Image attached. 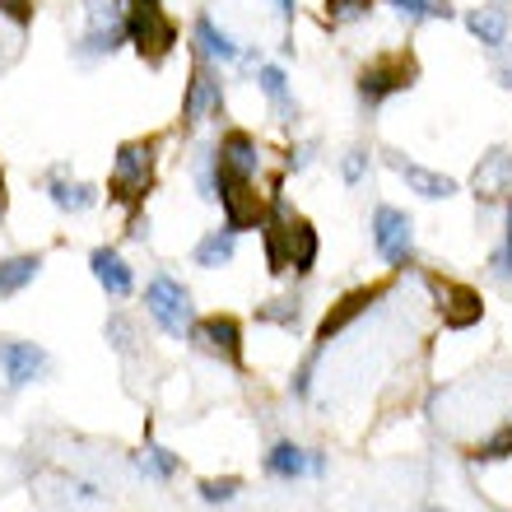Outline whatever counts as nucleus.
<instances>
[{
	"mask_svg": "<svg viewBox=\"0 0 512 512\" xmlns=\"http://www.w3.org/2000/svg\"><path fill=\"white\" fill-rule=\"evenodd\" d=\"M424 284H429V294L438 298V317H443L447 331H471L480 317H485V298H480V289H471V284L461 280H443V275H424Z\"/></svg>",
	"mask_w": 512,
	"mask_h": 512,
	"instance_id": "0eeeda50",
	"label": "nucleus"
},
{
	"mask_svg": "<svg viewBox=\"0 0 512 512\" xmlns=\"http://www.w3.org/2000/svg\"><path fill=\"white\" fill-rule=\"evenodd\" d=\"M126 38L140 52V61L163 66L177 47V24L173 14L163 10V0H131L126 5Z\"/></svg>",
	"mask_w": 512,
	"mask_h": 512,
	"instance_id": "7ed1b4c3",
	"label": "nucleus"
},
{
	"mask_svg": "<svg viewBox=\"0 0 512 512\" xmlns=\"http://www.w3.org/2000/svg\"><path fill=\"white\" fill-rule=\"evenodd\" d=\"M0 205H5V173H0Z\"/></svg>",
	"mask_w": 512,
	"mask_h": 512,
	"instance_id": "e433bc0d",
	"label": "nucleus"
},
{
	"mask_svg": "<svg viewBox=\"0 0 512 512\" xmlns=\"http://www.w3.org/2000/svg\"><path fill=\"white\" fill-rule=\"evenodd\" d=\"M261 247H266L270 275H289V270H294V275H312L317 252H322L317 229L284 205L280 177L270 182V215H266V224H261Z\"/></svg>",
	"mask_w": 512,
	"mask_h": 512,
	"instance_id": "f257e3e1",
	"label": "nucleus"
},
{
	"mask_svg": "<svg viewBox=\"0 0 512 512\" xmlns=\"http://www.w3.org/2000/svg\"><path fill=\"white\" fill-rule=\"evenodd\" d=\"M233 256H238V233H233L229 224H224V229H210V233L201 238V243H196L191 261H196L201 270H219V266H229Z\"/></svg>",
	"mask_w": 512,
	"mask_h": 512,
	"instance_id": "aec40b11",
	"label": "nucleus"
},
{
	"mask_svg": "<svg viewBox=\"0 0 512 512\" xmlns=\"http://www.w3.org/2000/svg\"><path fill=\"white\" fill-rule=\"evenodd\" d=\"M215 163L224 173H238V177H256L261 173V145H256V135L247 131H224L215 149Z\"/></svg>",
	"mask_w": 512,
	"mask_h": 512,
	"instance_id": "2eb2a0df",
	"label": "nucleus"
},
{
	"mask_svg": "<svg viewBox=\"0 0 512 512\" xmlns=\"http://www.w3.org/2000/svg\"><path fill=\"white\" fill-rule=\"evenodd\" d=\"M387 294V284H364V289H350V294L345 298H336V303H331V312H326L322 322H317V336H312V350L322 354L326 345H331V340L336 336H345V331H350L354 322H359V317H364L368 308H373V303H378V298Z\"/></svg>",
	"mask_w": 512,
	"mask_h": 512,
	"instance_id": "9b49d317",
	"label": "nucleus"
},
{
	"mask_svg": "<svg viewBox=\"0 0 512 512\" xmlns=\"http://www.w3.org/2000/svg\"><path fill=\"white\" fill-rule=\"evenodd\" d=\"M499 61H494V75H499V84H503V89H512V47H508V42H503V47H499Z\"/></svg>",
	"mask_w": 512,
	"mask_h": 512,
	"instance_id": "72a5a7b5",
	"label": "nucleus"
},
{
	"mask_svg": "<svg viewBox=\"0 0 512 512\" xmlns=\"http://www.w3.org/2000/svg\"><path fill=\"white\" fill-rule=\"evenodd\" d=\"M89 270H94V280L103 284L108 298H126L135 289V275L117 247H94V252H89Z\"/></svg>",
	"mask_w": 512,
	"mask_h": 512,
	"instance_id": "dca6fc26",
	"label": "nucleus"
},
{
	"mask_svg": "<svg viewBox=\"0 0 512 512\" xmlns=\"http://www.w3.org/2000/svg\"><path fill=\"white\" fill-rule=\"evenodd\" d=\"M140 471H145L149 480H173V475H177V457L168 452V447L149 443V447H145V457H140Z\"/></svg>",
	"mask_w": 512,
	"mask_h": 512,
	"instance_id": "a878e982",
	"label": "nucleus"
},
{
	"mask_svg": "<svg viewBox=\"0 0 512 512\" xmlns=\"http://www.w3.org/2000/svg\"><path fill=\"white\" fill-rule=\"evenodd\" d=\"M373 247H378V256L391 270L410 266L415 261V224H410V215L396 210V205H378V215H373Z\"/></svg>",
	"mask_w": 512,
	"mask_h": 512,
	"instance_id": "1a4fd4ad",
	"label": "nucleus"
},
{
	"mask_svg": "<svg viewBox=\"0 0 512 512\" xmlns=\"http://www.w3.org/2000/svg\"><path fill=\"white\" fill-rule=\"evenodd\" d=\"M47 196H52V205L56 210H66V215H84V210H94L98 205L94 182H75V177H66L61 168L47 177Z\"/></svg>",
	"mask_w": 512,
	"mask_h": 512,
	"instance_id": "a211bd4d",
	"label": "nucleus"
},
{
	"mask_svg": "<svg viewBox=\"0 0 512 512\" xmlns=\"http://www.w3.org/2000/svg\"><path fill=\"white\" fill-rule=\"evenodd\" d=\"M238 489H243V480H238V475H224V480H201V499L205 503H233V499H238Z\"/></svg>",
	"mask_w": 512,
	"mask_h": 512,
	"instance_id": "c85d7f7f",
	"label": "nucleus"
},
{
	"mask_svg": "<svg viewBox=\"0 0 512 512\" xmlns=\"http://www.w3.org/2000/svg\"><path fill=\"white\" fill-rule=\"evenodd\" d=\"M210 117H224V80H219L215 61L196 56V61H191L187 94H182V131L210 122Z\"/></svg>",
	"mask_w": 512,
	"mask_h": 512,
	"instance_id": "423d86ee",
	"label": "nucleus"
},
{
	"mask_svg": "<svg viewBox=\"0 0 512 512\" xmlns=\"http://www.w3.org/2000/svg\"><path fill=\"white\" fill-rule=\"evenodd\" d=\"M145 312L159 322L163 336L173 340H187L191 326H196V303H191V289L173 275H154L145 284Z\"/></svg>",
	"mask_w": 512,
	"mask_h": 512,
	"instance_id": "39448f33",
	"label": "nucleus"
},
{
	"mask_svg": "<svg viewBox=\"0 0 512 512\" xmlns=\"http://www.w3.org/2000/svg\"><path fill=\"white\" fill-rule=\"evenodd\" d=\"M503 457H512V424H503L494 438H485V443L471 452V461H503Z\"/></svg>",
	"mask_w": 512,
	"mask_h": 512,
	"instance_id": "cd10ccee",
	"label": "nucleus"
},
{
	"mask_svg": "<svg viewBox=\"0 0 512 512\" xmlns=\"http://www.w3.org/2000/svg\"><path fill=\"white\" fill-rule=\"evenodd\" d=\"M256 322H270V326L294 331L298 326V298H275V303H266V308L256 312Z\"/></svg>",
	"mask_w": 512,
	"mask_h": 512,
	"instance_id": "bb28decb",
	"label": "nucleus"
},
{
	"mask_svg": "<svg viewBox=\"0 0 512 512\" xmlns=\"http://www.w3.org/2000/svg\"><path fill=\"white\" fill-rule=\"evenodd\" d=\"M205 354H215L219 364L229 368H243L247 364V345H243V322L238 317H229V312H210V317H196V326H191V336Z\"/></svg>",
	"mask_w": 512,
	"mask_h": 512,
	"instance_id": "6e6552de",
	"label": "nucleus"
},
{
	"mask_svg": "<svg viewBox=\"0 0 512 512\" xmlns=\"http://www.w3.org/2000/svg\"><path fill=\"white\" fill-rule=\"evenodd\" d=\"M38 275H42V256L38 252L5 256V261H0V298H10V294H19V289H28Z\"/></svg>",
	"mask_w": 512,
	"mask_h": 512,
	"instance_id": "412c9836",
	"label": "nucleus"
},
{
	"mask_svg": "<svg viewBox=\"0 0 512 512\" xmlns=\"http://www.w3.org/2000/svg\"><path fill=\"white\" fill-rule=\"evenodd\" d=\"M368 10H373V0H322V19H326V28L359 24V19H368Z\"/></svg>",
	"mask_w": 512,
	"mask_h": 512,
	"instance_id": "b1692460",
	"label": "nucleus"
},
{
	"mask_svg": "<svg viewBox=\"0 0 512 512\" xmlns=\"http://www.w3.org/2000/svg\"><path fill=\"white\" fill-rule=\"evenodd\" d=\"M154 163H159V140H126L112 159V177H108V196L126 210H140L154 187Z\"/></svg>",
	"mask_w": 512,
	"mask_h": 512,
	"instance_id": "f03ea898",
	"label": "nucleus"
},
{
	"mask_svg": "<svg viewBox=\"0 0 512 512\" xmlns=\"http://www.w3.org/2000/svg\"><path fill=\"white\" fill-rule=\"evenodd\" d=\"M391 168L405 177V187L415 191V196H424V201H447V196H457V182L447 173H429V168H419V163L410 159H396L391 154Z\"/></svg>",
	"mask_w": 512,
	"mask_h": 512,
	"instance_id": "6ab92c4d",
	"label": "nucleus"
},
{
	"mask_svg": "<svg viewBox=\"0 0 512 512\" xmlns=\"http://www.w3.org/2000/svg\"><path fill=\"white\" fill-rule=\"evenodd\" d=\"M471 191H475V201H508L512 196V154L508 149H489L485 159L475 163V173H471Z\"/></svg>",
	"mask_w": 512,
	"mask_h": 512,
	"instance_id": "f8f14e48",
	"label": "nucleus"
},
{
	"mask_svg": "<svg viewBox=\"0 0 512 512\" xmlns=\"http://www.w3.org/2000/svg\"><path fill=\"white\" fill-rule=\"evenodd\" d=\"M466 28L485 42L489 52H499L503 42H508V10H499V5H480V10L466 14Z\"/></svg>",
	"mask_w": 512,
	"mask_h": 512,
	"instance_id": "4be33fe9",
	"label": "nucleus"
},
{
	"mask_svg": "<svg viewBox=\"0 0 512 512\" xmlns=\"http://www.w3.org/2000/svg\"><path fill=\"white\" fill-rule=\"evenodd\" d=\"M415 80H419V66H415V56L405 52V47L382 52V56H373V61L359 70V103L373 112V108H382L387 98L405 94Z\"/></svg>",
	"mask_w": 512,
	"mask_h": 512,
	"instance_id": "20e7f679",
	"label": "nucleus"
},
{
	"mask_svg": "<svg viewBox=\"0 0 512 512\" xmlns=\"http://www.w3.org/2000/svg\"><path fill=\"white\" fill-rule=\"evenodd\" d=\"M322 471H326L322 452H308L298 443H275L266 452V475H275V480H303V475H322Z\"/></svg>",
	"mask_w": 512,
	"mask_h": 512,
	"instance_id": "4468645a",
	"label": "nucleus"
},
{
	"mask_svg": "<svg viewBox=\"0 0 512 512\" xmlns=\"http://www.w3.org/2000/svg\"><path fill=\"white\" fill-rule=\"evenodd\" d=\"M256 84H261V94L270 98V108H275V117L280 122H289L294 117V94H289V80H284L280 66H256Z\"/></svg>",
	"mask_w": 512,
	"mask_h": 512,
	"instance_id": "5701e85b",
	"label": "nucleus"
},
{
	"mask_svg": "<svg viewBox=\"0 0 512 512\" xmlns=\"http://www.w3.org/2000/svg\"><path fill=\"white\" fill-rule=\"evenodd\" d=\"M0 14H5L14 28H28L33 14H38V5H33V0H0Z\"/></svg>",
	"mask_w": 512,
	"mask_h": 512,
	"instance_id": "c756f323",
	"label": "nucleus"
},
{
	"mask_svg": "<svg viewBox=\"0 0 512 512\" xmlns=\"http://www.w3.org/2000/svg\"><path fill=\"white\" fill-rule=\"evenodd\" d=\"M364 168H368V149H350V154H345V163H340V177L354 187V182L364 177Z\"/></svg>",
	"mask_w": 512,
	"mask_h": 512,
	"instance_id": "2f4dec72",
	"label": "nucleus"
},
{
	"mask_svg": "<svg viewBox=\"0 0 512 512\" xmlns=\"http://www.w3.org/2000/svg\"><path fill=\"white\" fill-rule=\"evenodd\" d=\"M191 42H196V56L205 61H215V66H233V61H243V47L224 33V28L210 19V14H196V28H191Z\"/></svg>",
	"mask_w": 512,
	"mask_h": 512,
	"instance_id": "f3484780",
	"label": "nucleus"
},
{
	"mask_svg": "<svg viewBox=\"0 0 512 512\" xmlns=\"http://www.w3.org/2000/svg\"><path fill=\"white\" fill-rule=\"evenodd\" d=\"M317 359H322V354L312 350L308 359H303V364H298L294 382H289V387H294V396H298V401H308V391H312V368H317Z\"/></svg>",
	"mask_w": 512,
	"mask_h": 512,
	"instance_id": "7c9ffc66",
	"label": "nucleus"
},
{
	"mask_svg": "<svg viewBox=\"0 0 512 512\" xmlns=\"http://www.w3.org/2000/svg\"><path fill=\"white\" fill-rule=\"evenodd\" d=\"M499 266H503V270H512V210H508V247H503Z\"/></svg>",
	"mask_w": 512,
	"mask_h": 512,
	"instance_id": "c9c22d12",
	"label": "nucleus"
},
{
	"mask_svg": "<svg viewBox=\"0 0 512 512\" xmlns=\"http://www.w3.org/2000/svg\"><path fill=\"white\" fill-rule=\"evenodd\" d=\"M108 340L117 350H131V322L126 317H108Z\"/></svg>",
	"mask_w": 512,
	"mask_h": 512,
	"instance_id": "473e14b6",
	"label": "nucleus"
},
{
	"mask_svg": "<svg viewBox=\"0 0 512 512\" xmlns=\"http://www.w3.org/2000/svg\"><path fill=\"white\" fill-rule=\"evenodd\" d=\"M84 14H89V28H84V42H80L84 56H112L122 42H131L126 38V5H117V0H89Z\"/></svg>",
	"mask_w": 512,
	"mask_h": 512,
	"instance_id": "9d476101",
	"label": "nucleus"
},
{
	"mask_svg": "<svg viewBox=\"0 0 512 512\" xmlns=\"http://www.w3.org/2000/svg\"><path fill=\"white\" fill-rule=\"evenodd\" d=\"M0 368H5L10 387H28V382H38L47 373V354L33 340H5L0 345Z\"/></svg>",
	"mask_w": 512,
	"mask_h": 512,
	"instance_id": "ddd939ff",
	"label": "nucleus"
},
{
	"mask_svg": "<svg viewBox=\"0 0 512 512\" xmlns=\"http://www.w3.org/2000/svg\"><path fill=\"white\" fill-rule=\"evenodd\" d=\"M391 10L401 14V19H410V24H419V19H452V5L447 0H387Z\"/></svg>",
	"mask_w": 512,
	"mask_h": 512,
	"instance_id": "393cba45",
	"label": "nucleus"
},
{
	"mask_svg": "<svg viewBox=\"0 0 512 512\" xmlns=\"http://www.w3.org/2000/svg\"><path fill=\"white\" fill-rule=\"evenodd\" d=\"M275 10H280L284 24H294V14H298V0H275Z\"/></svg>",
	"mask_w": 512,
	"mask_h": 512,
	"instance_id": "f704fd0d",
	"label": "nucleus"
}]
</instances>
